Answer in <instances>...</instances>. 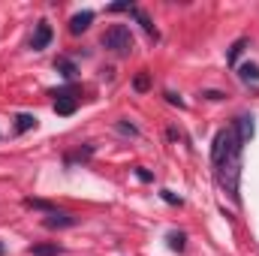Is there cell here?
Returning a JSON list of instances; mask_svg holds the SVG:
<instances>
[{"label":"cell","instance_id":"6da1fadb","mask_svg":"<svg viewBox=\"0 0 259 256\" xmlns=\"http://www.w3.org/2000/svg\"><path fill=\"white\" fill-rule=\"evenodd\" d=\"M241 151H244V142L238 139V133H235L232 124L214 136L211 166H214V175H217L220 190L226 193L232 202L241 199L238 196V184H241Z\"/></svg>","mask_w":259,"mask_h":256},{"label":"cell","instance_id":"7a4b0ae2","mask_svg":"<svg viewBox=\"0 0 259 256\" xmlns=\"http://www.w3.org/2000/svg\"><path fill=\"white\" fill-rule=\"evenodd\" d=\"M103 49H109L112 55H118V58H127L130 52H133V33H130L127 24H112L106 33H103Z\"/></svg>","mask_w":259,"mask_h":256},{"label":"cell","instance_id":"3957f363","mask_svg":"<svg viewBox=\"0 0 259 256\" xmlns=\"http://www.w3.org/2000/svg\"><path fill=\"white\" fill-rule=\"evenodd\" d=\"M52 24L49 21H36V30H33V36H30V49L33 52H42V49H49V42H52Z\"/></svg>","mask_w":259,"mask_h":256},{"label":"cell","instance_id":"277c9868","mask_svg":"<svg viewBox=\"0 0 259 256\" xmlns=\"http://www.w3.org/2000/svg\"><path fill=\"white\" fill-rule=\"evenodd\" d=\"M75 106H78V100L72 97V88H66V91H55V112H58V115H72Z\"/></svg>","mask_w":259,"mask_h":256},{"label":"cell","instance_id":"5b68a950","mask_svg":"<svg viewBox=\"0 0 259 256\" xmlns=\"http://www.w3.org/2000/svg\"><path fill=\"white\" fill-rule=\"evenodd\" d=\"M232 127L238 133V139L247 145L250 139H253V133H256V124H253V115H238L235 121H232Z\"/></svg>","mask_w":259,"mask_h":256},{"label":"cell","instance_id":"8992f818","mask_svg":"<svg viewBox=\"0 0 259 256\" xmlns=\"http://www.w3.org/2000/svg\"><path fill=\"white\" fill-rule=\"evenodd\" d=\"M42 223H46L49 229H69V226H75V217H72V214H64V211H52Z\"/></svg>","mask_w":259,"mask_h":256},{"label":"cell","instance_id":"52a82bcc","mask_svg":"<svg viewBox=\"0 0 259 256\" xmlns=\"http://www.w3.org/2000/svg\"><path fill=\"white\" fill-rule=\"evenodd\" d=\"M91 21H94V12L91 9H84V12H75L72 18H69V33H84L88 27H91Z\"/></svg>","mask_w":259,"mask_h":256},{"label":"cell","instance_id":"ba28073f","mask_svg":"<svg viewBox=\"0 0 259 256\" xmlns=\"http://www.w3.org/2000/svg\"><path fill=\"white\" fill-rule=\"evenodd\" d=\"M130 15H136V21H139V24H142V27H145V33H148V36H154V39H157V27H154V24H151V18H148V15H145V12H142V9H139V6H133V9H130Z\"/></svg>","mask_w":259,"mask_h":256},{"label":"cell","instance_id":"9c48e42d","mask_svg":"<svg viewBox=\"0 0 259 256\" xmlns=\"http://www.w3.org/2000/svg\"><path fill=\"white\" fill-rule=\"evenodd\" d=\"M238 78H241V81H259V66L256 64H241L238 66Z\"/></svg>","mask_w":259,"mask_h":256},{"label":"cell","instance_id":"30bf717a","mask_svg":"<svg viewBox=\"0 0 259 256\" xmlns=\"http://www.w3.org/2000/svg\"><path fill=\"white\" fill-rule=\"evenodd\" d=\"M244 46H247V39H235V42H232V49H229V55H226V61H229V66H238V58H241Z\"/></svg>","mask_w":259,"mask_h":256},{"label":"cell","instance_id":"8fae6325","mask_svg":"<svg viewBox=\"0 0 259 256\" xmlns=\"http://www.w3.org/2000/svg\"><path fill=\"white\" fill-rule=\"evenodd\" d=\"M30 253L33 256H58L61 253V247H58V244H33Z\"/></svg>","mask_w":259,"mask_h":256},{"label":"cell","instance_id":"7c38bea8","mask_svg":"<svg viewBox=\"0 0 259 256\" xmlns=\"http://www.w3.org/2000/svg\"><path fill=\"white\" fill-rule=\"evenodd\" d=\"M30 127H36V118H33V115H18V118H15V130H18V133H27Z\"/></svg>","mask_w":259,"mask_h":256},{"label":"cell","instance_id":"4fadbf2b","mask_svg":"<svg viewBox=\"0 0 259 256\" xmlns=\"http://www.w3.org/2000/svg\"><path fill=\"white\" fill-rule=\"evenodd\" d=\"M24 205H27V208H36V211H46V214L58 211L55 205H49V202H42V199H24Z\"/></svg>","mask_w":259,"mask_h":256},{"label":"cell","instance_id":"5bb4252c","mask_svg":"<svg viewBox=\"0 0 259 256\" xmlns=\"http://www.w3.org/2000/svg\"><path fill=\"white\" fill-rule=\"evenodd\" d=\"M166 238H169V247L172 250H178V253L184 250V232H169Z\"/></svg>","mask_w":259,"mask_h":256},{"label":"cell","instance_id":"9a60e30c","mask_svg":"<svg viewBox=\"0 0 259 256\" xmlns=\"http://www.w3.org/2000/svg\"><path fill=\"white\" fill-rule=\"evenodd\" d=\"M55 66H58V69L64 72L66 78H72V75H75V66H72V61H66V58H61V61H55Z\"/></svg>","mask_w":259,"mask_h":256},{"label":"cell","instance_id":"2e32d148","mask_svg":"<svg viewBox=\"0 0 259 256\" xmlns=\"http://www.w3.org/2000/svg\"><path fill=\"white\" fill-rule=\"evenodd\" d=\"M148 84H151V81H148V75H145V72H139V75H136V91H148Z\"/></svg>","mask_w":259,"mask_h":256},{"label":"cell","instance_id":"e0dca14e","mask_svg":"<svg viewBox=\"0 0 259 256\" xmlns=\"http://www.w3.org/2000/svg\"><path fill=\"white\" fill-rule=\"evenodd\" d=\"M118 130H121L124 136H139V130L133 127V124H127V121H121V124H118Z\"/></svg>","mask_w":259,"mask_h":256},{"label":"cell","instance_id":"ac0fdd59","mask_svg":"<svg viewBox=\"0 0 259 256\" xmlns=\"http://www.w3.org/2000/svg\"><path fill=\"white\" fill-rule=\"evenodd\" d=\"M163 199H166L169 205H181V199H178L175 193H169V190H163Z\"/></svg>","mask_w":259,"mask_h":256},{"label":"cell","instance_id":"d6986e66","mask_svg":"<svg viewBox=\"0 0 259 256\" xmlns=\"http://www.w3.org/2000/svg\"><path fill=\"white\" fill-rule=\"evenodd\" d=\"M166 100H169V103H172V106H184V100H181V97H175V94H172V91H169V94H166Z\"/></svg>","mask_w":259,"mask_h":256},{"label":"cell","instance_id":"ffe728a7","mask_svg":"<svg viewBox=\"0 0 259 256\" xmlns=\"http://www.w3.org/2000/svg\"><path fill=\"white\" fill-rule=\"evenodd\" d=\"M0 253H3V247H0Z\"/></svg>","mask_w":259,"mask_h":256}]
</instances>
